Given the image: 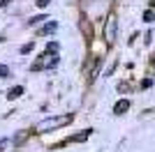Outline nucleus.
<instances>
[{
  "label": "nucleus",
  "mask_w": 155,
  "mask_h": 152,
  "mask_svg": "<svg viewBox=\"0 0 155 152\" xmlns=\"http://www.w3.org/2000/svg\"><path fill=\"white\" fill-rule=\"evenodd\" d=\"M72 120H74V115H72V113L60 115V118H49V120L39 122L32 131H35V134H44V131H49V129H58V127H63V125H70Z\"/></svg>",
  "instance_id": "nucleus-1"
},
{
  "label": "nucleus",
  "mask_w": 155,
  "mask_h": 152,
  "mask_svg": "<svg viewBox=\"0 0 155 152\" xmlns=\"http://www.w3.org/2000/svg\"><path fill=\"white\" fill-rule=\"evenodd\" d=\"M116 35H118V19H116V14H109L107 21H104V39H107V46H114Z\"/></svg>",
  "instance_id": "nucleus-2"
},
{
  "label": "nucleus",
  "mask_w": 155,
  "mask_h": 152,
  "mask_svg": "<svg viewBox=\"0 0 155 152\" xmlns=\"http://www.w3.org/2000/svg\"><path fill=\"white\" fill-rule=\"evenodd\" d=\"M93 131L95 129H84V131H79V134H72V136H67L65 141H60L56 147H60V145H67V143H84V141H88L93 136Z\"/></svg>",
  "instance_id": "nucleus-3"
},
{
  "label": "nucleus",
  "mask_w": 155,
  "mask_h": 152,
  "mask_svg": "<svg viewBox=\"0 0 155 152\" xmlns=\"http://www.w3.org/2000/svg\"><path fill=\"white\" fill-rule=\"evenodd\" d=\"M132 108V101L130 99H118L116 104H114V115H125Z\"/></svg>",
  "instance_id": "nucleus-4"
},
{
  "label": "nucleus",
  "mask_w": 155,
  "mask_h": 152,
  "mask_svg": "<svg viewBox=\"0 0 155 152\" xmlns=\"http://www.w3.org/2000/svg\"><path fill=\"white\" fill-rule=\"evenodd\" d=\"M23 92H26V88H23V85H14V88L7 90V99L14 101V99H19V97H23Z\"/></svg>",
  "instance_id": "nucleus-5"
},
{
  "label": "nucleus",
  "mask_w": 155,
  "mask_h": 152,
  "mask_svg": "<svg viewBox=\"0 0 155 152\" xmlns=\"http://www.w3.org/2000/svg\"><path fill=\"white\" fill-rule=\"evenodd\" d=\"M100 65H102V58H97L95 65H93V69L88 71V83H93V81L97 78V74H100Z\"/></svg>",
  "instance_id": "nucleus-6"
},
{
  "label": "nucleus",
  "mask_w": 155,
  "mask_h": 152,
  "mask_svg": "<svg viewBox=\"0 0 155 152\" xmlns=\"http://www.w3.org/2000/svg\"><path fill=\"white\" fill-rule=\"evenodd\" d=\"M58 30V23L56 21H51V23H46L44 28H39V35H51V32Z\"/></svg>",
  "instance_id": "nucleus-7"
},
{
  "label": "nucleus",
  "mask_w": 155,
  "mask_h": 152,
  "mask_svg": "<svg viewBox=\"0 0 155 152\" xmlns=\"http://www.w3.org/2000/svg\"><path fill=\"white\" fill-rule=\"evenodd\" d=\"M141 19H143V23H153V21H155V12L148 7V9L143 12V16H141Z\"/></svg>",
  "instance_id": "nucleus-8"
},
{
  "label": "nucleus",
  "mask_w": 155,
  "mask_h": 152,
  "mask_svg": "<svg viewBox=\"0 0 155 152\" xmlns=\"http://www.w3.org/2000/svg\"><path fill=\"white\" fill-rule=\"evenodd\" d=\"M42 21H46V14H37V16H32V19L28 21V25H39Z\"/></svg>",
  "instance_id": "nucleus-9"
},
{
  "label": "nucleus",
  "mask_w": 155,
  "mask_h": 152,
  "mask_svg": "<svg viewBox=\"0 0 155 152\" xmlns=\"http://www.w3.org/2000/svg\"><path fill=\"white\" fill-rule=\"evenodd\" d=\"M32 49H35V44H32V42H28V44H23V46H21L19 51H21V53H23V55H26V53H30Z\"/></svg>",
  "instance_id": "nucleus-10"
},
{
  "label": "nucleus",
  "mask_w": 155,
  "mask_h": 152,
  "mask_svg": "<svg viewBox=\"0 0 155 152\" xmlns=\"http://www.w3.org/2000/svg\"><path fill=\"white\" fill-rule=\"evenodd\" d=\"M46 53H58V44H56V42H49V46H46Z\"/></svg>",
  "instance_id": "nucleus-11"
},
{
  "label": "nucleus",
  "mask_w": 155,
  "mask_h": 152,
  "mask_svg": "<svg viewBox=\"0 0 155 152\" xmlns=\"http://www.w3.org/2000/svg\"><path fill=\"white\" fill-rule=\"evenodd\" d=\"M7 76H9V67L0 62V78H7Z\"/></svg>",
  "instance_id": "nucleus-12"
},
{
  "label": "nucleus",
  "mask_w": 155,
  "mask_h": 152,
  "mask_svg": "<svg viewBox=\"0 0 155 152\" xmlns=\"http://www.w3.org/2000/svg\"><path fill=\"white\" fill-rule=\"evenodd\" d=\"M26 136H30V131H21L19 136L14 138V143H16V145H19V143H23V138H26Z\"/></svg>",
  "instance_id": "nucleus-13"
},
{
  "label": "nucleus",
  "mask_w": 155,
  "mask_h": 152,
  "mask_svg": "<svg viewBox=\"0 0 155 152\" xmlns=\"http://www.w3.org/2000/svg\"><path fill=\"white\" fill-rule=\"evenodd\" d=\"M35 5H37L39 9H46V7L51 5V0H37V2H35Z\"/></svg>",
  "instance_id": "nucleus-14"
},
{
  "label": "nucleus",
  "mask_w": 155,
  "mask_h": 152,
  "mask_svg": "<svg viewBox=\"0 0 155 152\" xmlns=\"http://www.w3.org/2000/svg\"><path fill=\"white\" fill-rule=\"evenodd\" d=\"M150 42H153V32H150V30H148V32H146V35H143V44L148 46V44H150Z\"/></svg>",
  "instance_id": "nucleus-15"
},
{
  "label": "nucleus",
  "mask_w": 155,
  "mask_h": 152,
  "mask_svg": "<svg viewBox=\"0 0 155 152\" xmlns=\"http://www.w3.org/2000/svg\"><path fill=\"white\" fill-rule=\"evenodd\" d=\"M150 85H153V78H143V81H141V88L143 90H148Z\"/></svg>",
  "instance_id": "nucleus-16"
},
{
  "label": "nucleus",
  "mask_w": 155,
  "mask_h": 152,
  "mask_svg": "<svg viewBox=\"0 0 155 152\" xmlns=\"http://www.w3.org/2000/svg\"><path fill=\"white\" fill-rule=\"evenodd\" d=\"M7 143H9V141H7V138H2V141H0V152H2V147H5Z\"/></svg>",
  "instance_id": "nucleus-17"
},
{
  "label": "nucleus",
  "mask_w": 155,
  "mask_h": 152,
  "mask_svg": "<svg viewBox=\"0 0 155 152\" xmlns=\"http://www.w3.org/2000/svg\"><path fill=\"white\" fill-rule=\"evenodd\" d=\"M2 42H5V37H0V44H2Z\"/></svg>",
  "instance_id": "nucleus-18"
}]
</instances>
